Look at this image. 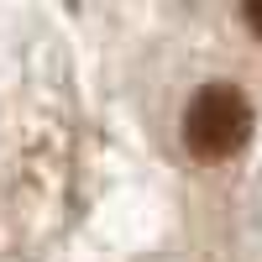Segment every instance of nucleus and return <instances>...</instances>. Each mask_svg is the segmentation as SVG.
<instances>
[{"instance_id": "1", "label": "nucleus", "mask_w": 262, "mask_h": 262, "mask_svg": "<svg viewBox=\"0 0 262 262\" xmlns=\"http://www.w3.org/2000/svg\"><path fill=\"white\" fill-rule=\"evenodd\" d=\"M252 137V105L236 84H205L184 111V142L200 158H231Z\"/></svg>"}, {"instance_id": "2", "label": "nucleus", "mask_w": 262, "mask_h": 262, "mask_svg": "<svg viewBox=\"0 0 262 262\" xmlns=\"http://www.w3.org/2000/svg\"><path fill=\"white\" fill-rule=\"evenodd\" d=\"M247 27L262 37V0H252V6H247Z\"/></svg>"}]
</instances>
